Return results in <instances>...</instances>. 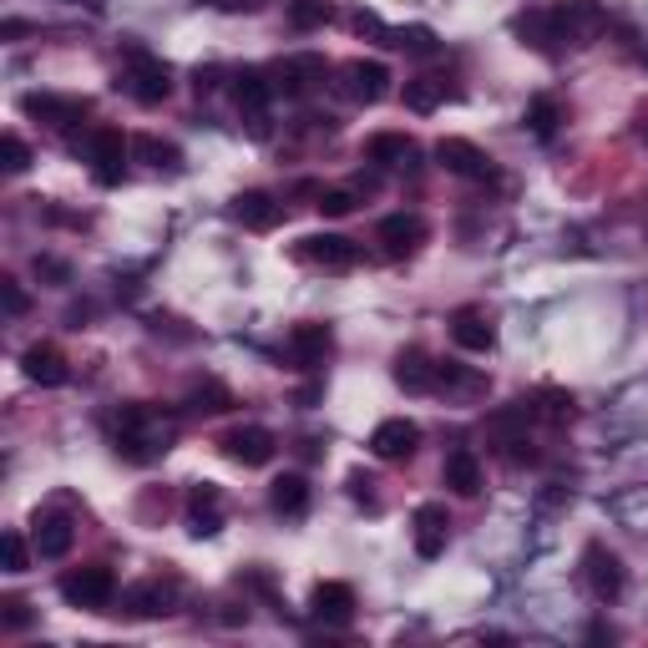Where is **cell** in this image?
<instances>
[{"instance_id":"d590c367","label":"cell","mask_w":648,"mask_h":648,"mask_svg":"<svg viewBox=\"0 0 648 648\" xmlns=\"http://www.w3.org/2000/svg\"><path fill=\"white\" fill-rule=\"evenodd\" d=\"M289 21L294 26H319V21H330V5H325V0H294Z\"/></svg>"},{"instance_id":"e575fe53","label":"cell","mask_w":648,"mask_h":648,"mask_svg":"<svg viewBox=\"0 0 648 648\" xmlns=\"http://www.w3.org/2000/svg\"><path fill=\"white\" fill-rule=\"evenodd\" d=\"M0 553H5V572H26L31 553H26V537H21V532H5V537H0Z\"/></svg>"},{"instance_id":"7c38bea8","label":"cell","mask_w":648,"mask_h":648,"mask_svg":"<svg viewBox=\"0 0 648 648\" xmlns=\"http://www.w3.org/2000/svg\"><path fill=\"white\" fill-rule=\"evenodd\" d=\"M31 543H36V557H67L71 543H77V527H71L67 516H41L36 532H31Z\"/></svg>"},{"instance_id":"83f0119b","label":"cell","mask_w":648,"mask_h":648,"mask_svg":"<svg viewBox=\"0 0 648 648\" xmlns=\"http://www.w3.org/2000/svg\"><path fill=\"white\" fill-rule=\"evenodd\" d=\"M441 102H446V81H431V77L406 81V106L410 112H436Z\"/></svg>"},{"instance_id":"f546056e","label":"cell","mask_w":648,"mask_h":648,"mask_svg":"<svg viewBox=\"0 0 648 648\" xmlns=\"http://www.w3.org/2000/svg\"><path fill=\"white\" fill-rule=\"evenodd\" d=\"M26 112L56 122V127H67V122H77L87 106H81V102H56V96H26Z\"/></svg>"},{"instance_id":"30bf717a","label":"cell","mask_w":648,"mask_h":648,"mask_svg":"<svg viewBox=\"0 0 648 648\" xmlns=\"http://www.w3.org/2000/svg\"><path fill=\"white\" fill-rule=\"evenodd\" d=\"M87 158H92L96 183H117L122 162H127V143H122V133H106V127H96L92 143H87Z\"/></svg>"},{"instance_id":"836d02e7","label":"cell","mask_w":648,"mask_h":648,"mask_svg":"<svg viewBox=\"0 0 648 648\" xmlns=\"http://www.w3.org/2000/svg\"><path fill=\"white\" fill-rule=\"evenodd\" d=\"M0 158H5V172H26L31 168V147L21 143L15 133H5L0 137Z\"/></svg>"},{"instance_id":"d4e9b609","label":"cell","mask_w":648,"mask_h":648,"mask_svg":"<svg viewBox=\"0 0 648 648\" xmlns=\"http://www.w3.org/2000/svg\"><path fill=\"white\" fill-rule=\"evenodd\" d=\"M127 609H133L137 618H162V613H172V588H162V582H143V588L127 593Z\"/></svg>"},{"instance_id":"d6a6232c","label":"cell","mask_w":648,"mask_h":648,"mask_svg":"<svg viewBox=\"0 0 648 648\" xmlns=\"http://www.w3.org/2000/svg\"><path fill=\"white\" fill-rule=\"evenodd\" d=\"M133 152H137V158H147L152 168H168V162H178V147L158 143V137H137V143H133Z\"/></svg>"},{"instance_id":"4dcf8cb0","label":"cell","mask_w":648,"mask_h":648,"mask_svg":"<svg viewBox=\"0 0 648 648\" xmlns=\"http://www.w3.org/2000/svg\"><path fill=\"white\" fill-rule=\"evenodd\" d=\"M527 122H532V133H537V137H553L557 133V102H553V96H532Z\"/></svg>"},{"instance_id":"e0dca14e","label":"cell","mask_w":648,"mask_h":648,"mask_svg":"<svg viewBox=\"0 0 648 648\" xmlns=\"http://www.w3.org/2000/svg\"><path fill=\"white\" fill-rule=\"evenodd\" d=\"M315 81H325V61H319V56H289V61L278 67V87H284L289 96L309 92Z\"/></svg>"},{"instance_id":"5bb4252c","label":"cell","mask_w":648,"mask_h":648,"mask_svg":"<svg viewBox=\"0 0 648 648\" xmlns=\"http://www.w3.org/2000/svg\"><path fill=\"white\" fill-rule=\"evenodd\" d=\"M588 582H593V593L609 603V598H618L623 593V568H618V557L613 553H603V547H588Z\"/></svg>"},{"instance_id":"d6986e66","label":"cell","mask_w":648,"mask_h":648,"mask_svg":"<svg viewBox=\"0 0 648 648\" xmlns=\"http://www.w3.org/2000/svg\"><path fill=\"white\" fill-rule=\"evenodd\" d=\"M380 239H385V249L390 253H410L416 243L425 239V224L416 218V213H396V218H385L380 224Z\"/></svg>"},{"instance_id":"ba28073f","label":"cell","mask_w":648,"mask_h":648,"mask_svg":"<svg viewBox=\"0 0 648 648\" xmlns=\"http://www.w3.org/2000/svg\"><path fill=\"white\" fill-rule=\"evenodd\" d=\"M309 613H315L319 623L344 628V623L355 618V588H350V582H319L315 593H309Z\"/></svg>"},{"instance_id":"cb8c5ba5","label":"cell","mask_w":648,"mask_h":648,"mask_svg":"<svg viewBox=\"0 0 648 648\" xmlns=\"http://www.w3.org/2000/svg\"><path fill=\"white\" fill-rule=\"evenodd\" d=\"M446 487H456L462 497H477L481 491V462L471 451H451L446 456Z\"/></svg>"},{"instance_id":"ab89813d","label":"cell","mask_w":648,"mask_h":648,"mask_svg":"<svg viewBox=\"0 0 648 648\" xmlns=\"http://www.w3.org/2000/svg\"><path fill=\"white\" fill-rule=\"evenodd\" d=\"M26 618H31V613H26V603H5V623H11V628H21Z\"/></svg>"},{"instance_id":"9a60e30c","label":"cell","mask_w":648,"mask_h":648,"mask_svg":"<svg viewBox=\"0 0 648 648\" xmlns=\"http://www.w3.org/2000/svg\"><path fill=\"white\" fill-rule=\"evenodd\" d=\"M21 365H26V375L36 385H67V360H61V350H52V344H31L26 355H21Z\"/></svg>"},{"instance_id":"603a6c76","label":"cell","mask_w":648,"mask_h":648,"mask_svg":"<svg viewBox=\"0 0 648 648\" xmlns=\"http://www.w3.org/2000/svg\"><path fill=\"white\" fill-rule=\"evenodd\" d=\"M365 152H371L375 162H385V168H406V162L416 158V143H410L406 133H375L371 143H365Z\"/></svg>"},{"instance_id":"74e56055","label":"cell","mask_w":648,"mask_h":648,"mask_svg":"<svg viewBox=\"0 0 648 648\" xmlns=\"http://www.w3.org/2000/svg\"><path fill=\"white\" fill-rule=\"evenodd\" d=\"M0 299H5V315H26V309H31V299L21 294L15 278H0Z\"/></svg>"},{"instance_id":"4fadbf2b","label":"cell","mask_w":648,"mask_h":648,"mask_svg":"<svg viewBox=\"0 0 648 648\" xmlns=\"http://www.w3.org/2000/svg\"><path fill=\"white\" fill-rule=\"evenodd\" d=\"M416 553L421 557H441L446 553V507L425 502L416 512Z\"/></svg>"},{"instance_id":"7a4b0ae2","label":"cell","mask_w":648,"mask_h":648,"mask_svg":"<svg viewBox=\"0 0 648 648\" xmlns=\"http://www.w3.org/2000/svg\"><path fill=\"white\" fill-rule=\"evenodd\" d=\"M122 81H127V92H133L143 106H158L162 96L172 92L168 61H158V56H147V52H127V71H122Z\"/></svg>"},{"instance_id":"6da1fadb","label":"cell","mask_w":648,"mask_h":648,"mask_svg":"<svg viewBox=\"0 0 648 648\" xmlns=\"http://www.w3.org/2000/svg\"><path fill=\"white\" fill-rule=\"evenodd\" d=\"M172 436H178V425H172L168 416H158V410H147V406H133L117 425V446L127 451L133 462H158L162 451L172 446Z\"/></svg>"},{"instance_id":"2e32d148","label":"cell","mask_w":648,"mask_h":648,"mask_svg":"<svg viewBox=\"0 0 648 648\" xmlns=\"http://www.w3.org/2000/svg\"><path fill=\"white\" fill-rule=\"evenodd\" d=\"M278 213L284 208H278L269 193H239V198H234V218H239L243 228H259V234L278 224Z\"/></svg>"},{"instance_id":"484cf974","label":"cell","mask_w":648,"mask_h":648,"mask_svg":"<svg viewBox=\"0 0 648 648\" xmlns=\"http://www.w3.org/2000/svg\"><path fill=\"white\" fill-rule=\"evenodd\" d=\"M269 502H274V512H284V516H299L309 507V487H305V477H278L274 487H269Z\"/></svg>"},{"instance_id":"52a82bcc","label":"cell","mask_w":648,"mask_h":648,"mask_svg":"<svg viewBox=\"0 0 648 648\" xmlns=\"http://www.w3.org/2000/svg\"><path fill=\"white\" fill-rule=\"evenodd\" d=\"M224 456L239 466H264L274 462V431L264 425H239V431H228L224 436Z\"/></svg>"},{"instance_id":"f1b7e54d","label":"cell","mask_w":648,"mask_h":648,"mask_svg":"<svg viewBox=\"0 0 648 648\" xmlns=\"http://www.w3.org/2000/svg\"><path fill=\"white\" fill-rule=\"evenodd\" d=\"M234 96H239V106H243V112H264V106H269V96H274V87L264 81V71H243V77H239V87H234Z\"/></svg>"},{"instance_id":"3957f363","label":"cell","mask_w":648,"mask_h":648,"mask_svg":"<svg viewBox=\"0 0 648 648\" xmlns=\"http://www.w3.org/2000/svg\"><path fill=\"white\" fill-rule=\"evenodd\" d=\"M603 5L598 0H568V5H557L553 11V36L568 41V46H588V41L603 31Z\"/></svg>"},{"instance_id":"9c48e42d","label":"cell","mask_w":648,"mask_h":648,"mask_svg":"<svg viewBox=\"0 0 648 648\" xmlns=\"http://www.w3.org/2000/svg\"><path fill=\"white\" fill-rule=\"evenodd\" d=\"M416 441H421V431H416V421H406V416H396V421H380L371 436V451L380 456V462H406L410 451H416Z\"/></svg>"},{"instance_id":"44dd1931","label":"cell","mask_w":648,"mask_h":648,"mask_svg":"<svg viewBox=\"0 0 648 648\" xmlns=\"http://www.w3.org/2000/svg\"><path fill=\"white\" fill-rule=\"evenodd\" d=\"M451 334H456V344H462V350H477V355H487L491 344H497L491 325L477 315V309H462V315H456V325H451Z\"/></svg>"},{"instance_id":"f35d334b","label":"cell","mask_w":648,"mask_h":648,"mask_svg":"<svg viewBox=\"0 0 648 648\" xmlns=\"http://www.w3.org/2000/svg\"><path fill=\"white\" fill-rule=\"evenodd\" d=\"M36 274H46V278H67V264H56V259H36Z\"/></svg>"},{"instance_id":"ffe728a7","label":"cell","mask_w":648,"mask_h":648,"mask_svg":"<svg viewBox=\"0 0 648 648\" xmlns=\"http://www.w3.org/2000/svg\"><path fill=\"white\" fill-rule=\"evenodd\" d=\"M289 355L299 360V365H319V360L330 355V330H325V325H299V330L289 334Z\"/></svg>"},{"instance_id":"7402d4cb","label":"cell","mask_w":648,"mask_h":648,"mask_svg":"<svg viewBox=\"0 0 648 648\" xmlns=\"http://www.w3.org/2000/svg\"><path fill=\"white\" fill-rule=\"evenodd\" d=\"M193 537H213L218 532V507H224V497H218V487L213 481H203V487H193Z\"/></svg>"},{"instance_id":"8d00e7d4","label":"cell","mask_w":648,"mask_h":648,"mask_svg":"<svg viewBox=\"0 0 648 648\" xmlns=\"http://www.w3.org/2000/svg\"><path fill=\"white\" fill-rule=\"evenodd\" d=\"M350 208H355V193H344V187H330V193H319V213H325V218H344Z\"/></svg>"},{"instance_id":"60d3db41","label":"cell","mask_w":648,"mask_h":648,"mask_svg":"<svg viewBox=\"0 0 648 648\" xmlns=\"http://www.w3.org/2000/svg\"><path fill=\"white\" fill-rule=\"evenodd\" d=\"M87 5H102V0H87Z\"/></svg>"},{"instance_id":"8fae6325","label":"cell","mask_w":648,"mask_h":648,"mask_svg":"<svg viewBox=\"0 0 648 648\" xmlns=\"http://www.w3.org/2000/svg\"><path fill=\"white\" fill-rule=\"evenodd\" d=\"M299 259H309L319 269H350L360 259V249L344 234H315V239L299 243Z\"/></svg>"},{"instance_id":"8992f818","label":"cell","mask_w":648,"mask_h":648,"mask_svg":"<svg viewBox=\"0 0 648 648\" xmlns=\"http://www.w3.org/2000/svg\"><path fill=\"white\" fill-rule=\"evenodd\" d=\"M340 92L360 106H375L385 92H390V71L380 61H344L340 67Z\"/></svg>"},{"instance_id":"277c9868","label":"cell","mask_w":648,"mask_h":648,"mask_svg":"<svg viewBox=\"0 0 648 648\" xmlns=\"http://www.w3.org/2000/svg\"><path fill=\"white\" fill-rule=\"evenodd\" d=\"M61 598L71 609H106L117 598V578H112V568H77L61 578Z\"/></svg>"},{"instance_id":"4316f807","label":"cell","mask_w":648,"mask_h":648,"mask_svg":"<svg viewBox=\"0 0 648 648\" xmlns=\"http://www.w3.org/2000/svg\"><path fill=\"white\" fill-rule=\"evenodd\" d=\"M516 36L537 46V52H553L557 36H553V11H532V15H516Z\"/></svg>"},{"instance_id":"5b68a950","label":"cell","mask_w":648,"mask_h":648,"mask_svg":"<svg viewBox=\"0 0 648 648\" xmlns=\"http://www.w3.org/2000/svg\"><path fill=\"white\" fill-rule=\"evenodd\" d=\"M436 162L446 172H456V178H471V183H487V178H497L491 158L481 152L477 143H466V137H441V143H436Z\"/></svg>"},{"instance_id":"ac0fdd59","label":"cell","mask_w":648,"mask_h":648,"mask_svg":"<svg viewBox=\"0 0 648 648\" xmlns=\"http://www.w3.org/2000/svg\"><path fill=\"white\" fill-rule=\"evenodd\" d=\"M396 385L400 390H410V396H421V390L436 385V365H431L421 350H406V355L396 360Z\"/></svg>"},{"instance_id":"1f68e13d","label":"cell","mask_w":648,"mask_h":648,"mask_svg":"<svg viewBox=\"0 0 648 648\" xmlns=\"http://www.w3.org/2000/svg\"><path fill=\"white\" fill-rule=\"evenodd\" d=\"M390 46H406V52H416V56H431L436 52V36H431L425 26H406V31L390 36Z\"/></svg>"}]
</instances>
